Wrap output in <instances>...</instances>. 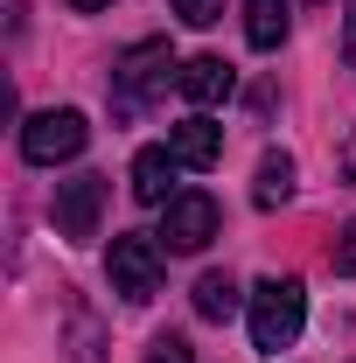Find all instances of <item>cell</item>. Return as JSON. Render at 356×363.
<instances>
[{"mask_svg":"<svg viewBox=\"0 0 356 363\" xmlns=\"http://www.w3.org/2000/svg\"><path fill=\"white\" fill-rule=\"evenodd\" d=\"M301 321H308V286L294 279V272H272L252 286V342L259 350H294V335H301Z\"/></svg>","mask_w":356,"mask_h":363,"instance_id":"cell-1","label":"cell"},{"mask_svg":"<svg viewBox=\"0 0 356 363\" xmlns=\"http://www.w3.org/2000/svg\"><path fill=\"white\" fill-rule=\"evenodd\" d=\"M168 70H175V56H168V43H161V35L133 43L119 63H112V119H133V112H147V98L168 84Z\"/></svg>","mask_w":356,"mask_h":363,"instance_id":"cell-2","label":"cell"},{"mask_svg":"<svg viewBox=\"0 0 356 363\" xmlns=\"http://www.w3.org/2000/svg\"><path fill=\"white\" fill-rule=\"evenodd\" d=\"M105 279H112V294L119 301H154L161 294V238H147V230H126V238H112V252H105Z\"/></svg>","mask_w":356,"mask_h":363,"instance_id":"cell-3","label":"cell"},{"mask_svg":"<svg viewBox=\"0 0 356 363\" xmlns=\"http://www.w3.org/2000/svg\"><path fill=\"white\" fill-rule=\"evenodd\" d=\"M84 140H91L84 112H77V105H56V112H35V119L21 126V154H28L35 168H56V161H77Z\"/></svg>","mask_w":356,"mask_h":363,"instance_id":"cell-4","label":"cell"},{"mask_svg":"<svg viewBox=\"0 0 356 363\" xmlns=\"http://www.w3.org/2000/svg\"><path fill=\"white\" fill-rule=\"evenodd\" d=\"M217 196H203V189H182L175 203H168V210H161V230H154V238H161V252H203V245H210V238H217Z\"/></svg>","mask_w":356,"mask_h":363,"instance_id":"cell-5","label":"cell"},{"mask_svg":"<svg viewBox=\"0 0 356 363\" xmlns=\"http://www.w3.org/2000/svg\"><path fill=\"white\" fill-rule=\"evenodd\" d=\"M105 196H112V182H105V175H70V182H56V238H70V245L98 238Z\"/></svg>","mask_w":356,"mask_h":363,"instance_id":"cell-6","label":"cell"},{"mask_svg":"<svg viewBox=\"0 0 356 363\" xmlns=\"http://www.w3.org/2000/svg\"><path fill=\"white\" fill-rule=\"evenodd\" d=\"M175 175H182L175 147H140V154H133V196H140V203L168 210V203L182 196V189H175Z\"/></svg>","mask_w":356,"mask_h":363,"instance_id":"cell-7","label":"cell"},{"mask_svg":"<svg viewBox=\"0 0 356 363\" xmlns=\"http://www.w3.org/2000/svg\"><path fill=\"white\" fill-rule=\"evenodd\" d=\"M175 84L189 105H217V98H230V84H238V70L223 63V56H189L175 70Z\"/></svg>","mask_w":356,"mask_h":363,"instance_id":"cell-8","label":"cell"},{"mask_svg":"<svg viewBox=\"0 0 356 363\" xmlns=\"http://www.w3.org/2000/svg\"><path fill=\"white\" fill-rule=\"evenodd\" d=\"M168 147H175L182 168H217V161H223V126L196 112V119H182L175 133H168Z\"/></svg>","mask_w":356,"mask_h":363,"instance_id":"cell-9","label":"cell"},{"mask_svg":"<svg viewBox=\"0 0 356 363\" xmlns=\"http://www.w3.org/2000/svg\"><path fill=\"white\" fill-rule=\"evenodd\" d=\"M238 308H245V294H238L230 272H203V279H196V315L203 321H230Z\"/></svg>","mask_w":356,"mask_h":363,"instance_id":"cell-10","label":"cell"},{"mask_svg":"<svg viewBox=\"0 0 356 363\" xmlns=\"http://www.w3.org/2000/svg\"><path fill=\"white\" fill-rule=\"evenodd\" d=\"M245 43L252 49L287 43V0H245Z\"/></svg>","mask_w":356,"mask_h":363,"instance_id":"cell-11","label":"cell"},{"mask_svg":"<svg viewBox=\"0 0 356 363\" xmlns=\"http://www.w3.org/2000/svg\"><path fill=\"white\" fill-rule=\"evenodd\" d=\"M287 196H294V154H266L259 161V182H252V203L259 210H279Z\"/></svg>","mask_w":356,"mask_h":363,"instance_id":"cell-12","label":"cell"},{"mask_svg":"<svg viewBox=\"0 0 356 363\" xmlns=\"http://www.w3.org/2000/svg\"><path fill=\"white\" fill-rule=\"evenodd\" d=\"M147 363H196V350H189V335H154Z\"/></svg>","mask_w":356,"mask_h":363,"instance_id":"cell-13","label":"cell"},{"mask_svg":"<svg viewBox=\"0 0 356 363\" xmlns=\"http://www.w3.org/2000/svg\"><path fill=\"white\" fill-rule=\"evenodd\" d=\"M175 14L189 28H210V21H223V0H175Z\"/></svg>","mask_w":356,"mask_h":363,"instance_id":"cell-14","label":"cell"},{"mask_svg":"<svg viewBox=\"0 0 356 363\" xmlns=\"http://www.w3.org/2000/svg\"><path fill=\"white\" fill-rule=\"evenodd\" d=\"M328 259H335V272H343V279H356V217L343 224V238H335V252H328Z\"/></svg>","mask_w":356,"mask_h":363,"instance_id":"cell-15","label":"cell"},{"mask_svg":"<svg viewBox=\"0 0 356 363\" xmlns=\"http://www.w3.org/2000/svg\"><path fill=\"white\" fill-rule=\"evenodd\" d=\"M343 56H350V70H356V7H350V21H343Z\"/></svg>","mask_w":356,"mask_h":363,"instance_id":"cell-16","label":"cell"},{"mask_svg":"<svg viewBox=\"0 0 356 363\" xmlns=\"http://www.w3.org/2000/svg\"><path fill=\"white\" fill-rule=\"evenodd\" d=\"M70 7H77V14H98V7H112V0H70Z\"/></svg>","mask_w":356,"mask_h":363,"instance_id":"cell-17","label":"cell"}]
</instances>
